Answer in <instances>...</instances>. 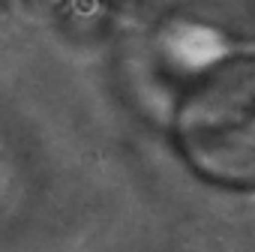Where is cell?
<instances>
[{"label":"cell","instance_id":"obj_1","mask_svg":"<svg viewBox=\"0 0 255 252\" xmlns=\"http://www.w3.org/2000/svg\"><path fill=\"white\" fill-rule=\"evenodd\" d=\"M186 141L207 174L255 177V63L222 66L204 81L186 111Z\"/></svg>","mask_w":255,"mask_h":252}]
</instances>
